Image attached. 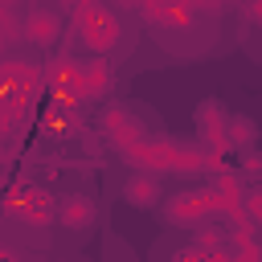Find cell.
I'll use <instances>...</instances> for the list:
<instances>
[{"mask_svg":"<svg viewBox=\"0 0 262 262\" xmlns=\"http://www.w3.org/2000/svg\"><path fill=\"white\" fill-rule=\"evenodd\" d=\"M41 127H45L49 135H74V131H78V115L49 106V111H45V119H41Z\"/></svg>","mask_w":262,"mask_h":262,"instance_id":"14","label":"cell"},{"mask_svg":"<svg viewBox=\"0 0 262 262\" xmlns=\"http://www.w3.org/2000/svg\"><path fill=\"white\" fill-rule=\"evenodd\" d=\"M164 25L188 29V25H192V8H188L184 0H164Z\"/></svg>","mask_w":262,"mask_h":262,"instance_id":"16","label":"cell"},{"mask_svg":"<svg viewBox=\"0 0 262 262\" xmlns=\"http://www.w3.org/2000/svg\"><path fill=\"white\" fill-rule=\"evenodd\" d=\"M53 217H57L66 229H86V225L94 221V201H90L86 192H70V196H61V205L53 209Z\"/></svg>","mask_w":262,"mask_h":262,"instance_id":"8","label":"cell"},{"mask_svg":"<svg viewBox=\"0 0 262 262\" xmlns=\"http://www.w3.org/2000/svg\"><path fill=\"white\" fill-rule=\"evenodd\" d=\"M205 262H237V258H233V254H229V250H217V254H209V258H205Z\"/></svg>","mask_w":262,"mask_h":262,"instance_id":"21","label":"cell"},{"mask_svg":"<svg viewBox=\"0 0 262 262\" xmlns=\"http://www.w3.org/2000/svg\"><path fill=\"white\" fill-rule=\"evenodd\" d=\"M0 262H16V254H12V250H4V246H0Z\"/></svg>","mask_w":262,"mask_h":262,"instance_id":"22","label":"cell"},{"mask_svg":"<svg viewBox=\"0 0 262 262\" xmlns=\"http://www.w3.org/2000/svg\"><path fill=\"white\" fill-rule=\"evenodd\" d=\"M221 213V201H217V192L205 184V188H180L172 201H168V217L176 221V225H205L209 217H217Z\"/></svg>","mask_w":262,"mask_h":262,"instance_id":"4","label":"cell"},{"mask_svg":"<svg viewBox=\"0 0 262 262\" xmlns=\"http://www.w3.org/2000/svg\"><path fill=\"white\" fill-rule=\"evenodd\" d=\"M8 37H16V20H12V12L0 4V41H8Z\"/></svg>","mask_w":262,"mask_h":262,"instance_id":"18","label":"cell"},{"mask_svg":"<svg viewBox=\"0 0 262 262\" xmlns=\"http://www.w3.org/2000/svg\"><path fill=\"white\" fill-rule=\"evenodd\" d=\"M237 209H242V217H246L250 225H258V221H262V188H258V184H250V188L242 192Z\"/></svg>","mask_w":262,"mask_h":262,"instance_id":"15","label":"cell"},{"mask_svg":"<svg viewBox=\"0 0 262 262\" xmlns=\"http://www.w3.org/2000/svg\"><path fill=\"white\" fill-rule=\"evenodd\" d=\"M78 70H82V102L86 98H102L111 90V66H106V57L78 61Z\"/></svg>","mask_w":262,"mask_h":262,"instance_id":"10","label":"cell"},{"mask_svg":"<svg viewBox=\"0 0 262 262\" xmlns=\"http://www.w3.org/2000/svg\"><path fill=\"white\" fill-rule=\"evenodd\" d=\"M258 172H262V156H258V151H254V147H250V151H246V156H242V176H250V180H254V176H258Z\"/></svg>","mask_w":262,"mask_h":262,"instance_id":"17","label":"cell"},{"mask_svg":"<svg viewBox=\"0 0 262 262\" xmlns=\"http://www.w3.org/2000/svg\"><path fill=\"white\" fill-rule=\"evenodd\" d=\"M53 209H57V201H53V192L41 188V184H12V188L4 192V213L20 217V221H29V225H49V221H53Z\"/></svg>","mask_w":262,"mask_h":262,"instance_id":"2","label":"cell"},{"mask_svg":"<svg viewBox=\"0 0 262 262\" xmlns=\"http://www.w3.org/2000/svg\"><path fill=\"white\" fill-rule=\"evenodd\" d=\"M192 250L196 254H217V250H225V229H217V225H196V233H192Z\"/></svg>","mask_w":262,"mask_h":262,"instance_id":"13","label":"cell"},{"mask_svg":"<svg viewBox=\"0 0 262 262\" xmlns=\"http://www.w3.org/2000/svg\"><path fill=\"white\" fill-rule=\"evenodd\" d=\"M225 123H229V115H225V106L221 102H201L196 106V127H201V139L209 143V139H225Z\"/></svg>","mask_w":262,"mask_h":262,"instance_id":"11","label":"cell"},{"mask_svg":"<svg viewBox=\"0 0 262 262\" xmlns=\"http://www.w3.org/2000/svg\"><path fill=\"white\" fill-rule=\"evenodd\" d=\"M143 16L156 20V25H164V0H147V4H143Z\"/></svg>","mask_w":262,"mask_h":262,"instance_id":"19","label":"cell"},{"mask_svg":"<svg viewBox=\"0 0 262 262\" xmlns=\"http://www.w3.org/2000/svg\"><path fill=\"white\" fill-rule=\"evenodd\" d=\"M74 25H78V33H82V45H86L94 57L111 53V49L119 45V37H123L115 12H111L106 4H94V0H86V4L74 8Z\"/></svg>","mask_w":262,"mask_h":262,"instance_id":"1","label":"cell"},{"mask_svg":"<svg viewBox=\"0 0 262 262\" xmlns=\"http://www.w3.org/2000/svg\"><path fill=\"white\" fill-rule=\"evenodd\" d=\"M25 37L33 41V45H53L57 37H61V16L53 12V8H33L29 16H25Z\"/></svg>","mask_w":262,"mask_h":262,"instance_id":"7","label":"cell"},{"mask_svg":"<svg viewBox=\"0 0 262 262\" xmlns=\"http://www.w3.org/2000/svg\"><path fill=\"white\" fill-rule=\"evenodd\" d=\"M172 156H176V143L172 139H143L135 147L123 151V160L143 172V176H160V172H172Z\"/></svg>","mask_w":262,"mask_h":262,"instance_id":"5","label":"cell"},{"mask_svg":"<svg viewBox=\"0 0 262 262\" xmlns=\"http://www.w3.org/2000/svg\"><path fill=\"white\" fill-rule=\"evenodd\" d=\"M147 127H143V119L139 115H131L127 106H106L102 111V135L119 147V151H127V147H135V143H143L147 135H143Z\"/></svg>","mask_w":262,"mask_h":262,"instance_id":"6","label":"cell"},{"mask_svg":"<svg viewBox=\"0 0 262 262\" xmlns=\"http://www.w3.org/2000/svg\"><path fill=\"white\" fill-rule=\"evenodd\" d=\"M41 78L49 82L53 106H57V111H70V115H74V111L82 106V70H78L74 57H53L49 70H45Z\"/></svg>","mask_w":262,"mask_h":262,"instance_id":"3","label":"cell"},{"mask_svg":"<svg viewBox=\"0 0 262 262\" xmlns=\"http://www.w3.org/2000/svg\"><path fill=\"white\" fill-rule=\"evenodd\" d=\"M225 139H229V147H254V139H258V123L250 119V115H233L229 123H225Z\"/></svg>","mask_w":262,"mask_h":262,"instance_id":"12","label":"cell"},{"mask_svg":"<svg viewBox=\"0 0 262 262\" xmlns=\"http://www.w3.org/2000/svg\"><path fill=\"white\" fill-rule=\"evenodd\" d=\"M172 262H205V254H196L192 246H184V250H176V254H172Z\"/></svg>","mask_w":262,"mask_h":262,"instance_id":"20","label":"cell"},{"mask_svg":"<svg viewBox=\"0 0 262 262\" xmlns=\"http://www.w3.org/2000/svg\"><path fill=\"white\" fill-rule=\"evenodd\" d=\"M123 201H127L131 209H151V205H160V176L131 172L127 184H123Z\"/></svg>","mask_w":262,"mask_h":262,"instance_id":"9","label":"cell"}]
</instances>
